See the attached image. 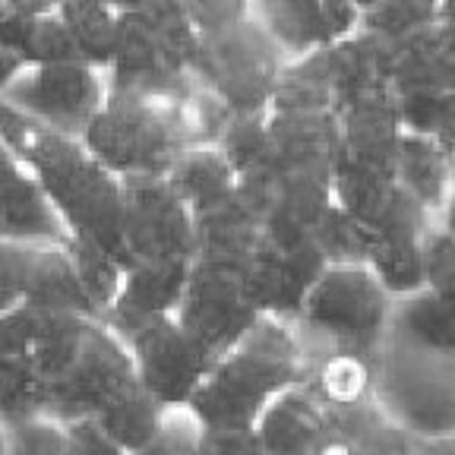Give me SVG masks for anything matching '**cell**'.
Wrapping results in <instances>:
<instances>
[{
	"label": "cell",
	"instance_id": "cell-8",
	"mask_svg": "<svg viewBox=\"0 0 455 455\" xmlns=\"http://www.w3.org/2000/svg\"><path fill=\"white\" fill-rule=\"evenodd\" d=\"M111 326L127 341L142 389L162 408L187 405L215 363V355H209L180 326L174 313L136 316V320L111 323Z\"/></svg>",
	"mask_w": 455,
	"mask_h": 455
},
{
	"label": "cell",
	"instance_id": "cell-36",
	"mask_svg": "<svg viewBox=\"0 0 455 455\" xmlns=\"http://www.w3.org/2000/svg\"><path fill=\"white\" fill-rule=\"evenodd\" d=\"M67 241H70V237H67ZM70 247H73V256H76V269H79V278H83L85 298L92 304L95 316L105 320L124 291L127 266H124L117 256L105 253L101 247H92V243L70 241Z\"/></svg>",
	"mask_w": 455,
	"mask_h": 455
},
{
	"label": "cell",
	"instance_id": "cell-3",
	"mask_svg": "<svg viewBox=\"0 0 455 455\" xmlns=\"http://www.w3.org/2000/svg\"><path fill=\"white\" fill-rule=\"evenodd\" d=\"M190 92H108L79 140L111 174L164 178L193 146Z\"/></svg>",
	"mask_w": 455,
	"mask_h": 455
},
{
	"label": "cell",
	"instance_id": "cell-44",
	"mask_svg": "<svg viewBox=\"0 0 455 455\" xmlns=\"http://www.w3.org/2000/svg\"><path fill=\"white\" fill-rule=\"evenodd\" d=\"M203 455H266L253 430H206Z\"/></svg>",
	"mask_w": 455,
	"mask_h": 455
},
{
	"label": "cell",
	"instance_id": "cell-51",
	"mask_svg": "<svg viewBox=\"0 0 455 455\" xmlns=\"http://www.w3.org/2000/svg\"><path fill=\"white\" fill-rule=\"evenodd\" d=\"M158 4H171V0H114V7L121 10H149V7H158Z\"/></svg>",
	"mask_w": 455,
	"mask_h": 455
},
{
	"label": "cell",
	"instance_id": "cell-11",
	"mask_svg": "<svg viewBox=\"0 0 455 455\" xmlns=\"http://www.w3.org/2000/svg\"><path fill=\"white\" fill-rule=\"evenodd\" d=\"M174 316L209 355L219 357L235 348L263 313L250 300L243 269L193 259Z\"/></svg>",
	"mask_w": 455,
	"mask_h": 455
},
{
	"label": "cell",
	"instance_id": "cell-18",
	"mask_svg": "<svg viewBox=\"0 0 455 455\" xmlns=\"http://www.w3.org/2000/svg\"><path fill=\"white\" fill-rule=\"evenodd\" d=\"M392 89L405 92H455V32L440 22L392 42Z\"/></svg>",
	"mask_w": 455,
	"mask_h": 455
},
{
	"label": "cell",
	"instance_id": "cell-39",
	"mask_svg": "<svg viewBox=\"0 0 455 455\" xmlns=\"http://www.w3.org/2000/svg\"><path fill=\"white\" fill-rule=\"evenodd\" d=\"M7 430V455H83L64 418L42 411L26 420L4 427Z\"/></svg>",
	"mask_w": 455,
	"mask_h": 455
},
{
	"label": "cell",
	"instance_id": "cell-29",
	"mask_svg": "<svg viewBox=\"0 0 455 455\" xmlns=\"http://www.w3.org/2000/svg\"><path fill=\"white\" fill-rule=\"evenodd\" d=\"M398 184L395 178H386L379 171H370L363 164L351 162L341 156L332 171V203L339 209L367 225L370 231H377L379 219L389 209L392 196H395Z\"/></svg>",
	"mask_w": 455,
	"mask_h": 455
},
{
	"label": "cell",
	"instance_id": "cell-2",
	"mask_svg": "<svg viewBox=\"0 0 455 455\" xmlns=\"http://www.w3.org/2000/svg\"><path fill=\"white\" fill-rule=\"evenodd\" d=\"M307 361L294 320L263 313L235 348L215 357L187 408L206 430H253L272 398L304 379Z\"/></svg>",
	"mask_w": 455,
	"mask_h": 455
},
{
	"label": "cell",
	"instance_id": "cell-52",
	"mask_svg": "<svg viewBox=\"0 0 455 455\" xmlns=\"http://www.w3.org/2000/svg\"><path fill=\"white\" fill-rule=\"evenodd\" d=\"M436 22L455 32V0H440V16H436Z\"/></svg>",
	"mask_w": 455,
	"mask_h": 455
},
{
	"label": "cell",
	"instance_id": "cell-22",
	"mask_svg": "<svg viewBox=\"0 0 455 455\" xmlns=\"http://www.w3.org/2000/svg\"><path fill=\"white\" fill-rule=\"evenodd\" d=\"M193 225H196V256L193 259L237 266V269L247 266L256 243L263 237V225H259L256 212L237 193L219 206L196 212Z\"/></svg>",
	"mask_w": 455,
	"mask_h": 455
},
{
	"label": "cell",
	"instance_id": "cell-17",
	"mask_svg": "<svg viewBox=\"0 0 455 455\" xmlns=\"http://www.w3.org/2000/svg\"><path fill=\"white\" fill-rule=\"evenodd\" d=\"M313 455H418V440L370 398L361 405L326 408Z\"/></svg>",
	"mask_w": 455,
	"mask_h": 455
},
{
	"label": "cell",
	"instance_id": "cell-7",
	"mask_svg": "<svg viewBox=\"0 0 455 455\" xmlns=\"http://www.w3.org/2000/svg\"><path fill=\"white\" fill-rule=\"evenodd\" d=\"M377 405L414 440L455 434V357L386 341L377 363Z\"/></svg>",
	"mask_w": 455,
	"mask_h": 455
},
{
	"label": "cell",
	"instance_id": "cell-27",
	"mask_svg": "<svg viewBox=\"0 0 455 455\" xmlns=\"http://www.w3.org/2000/svg\"><path fill=\"white\" fill-rule=\"evenodd\" d=\"M256 20L288 60L332 44L323 0H256Z\"/></svg>",
	"mask_w": 455,
	"mask_h": 455
},
{
	"label": "cell",
	"instance_id": "cell-43",
	"mask_svg": "<svg viewBox=\"0 0 455 455\" xmlns=\"http://www.w3.org/2000/svg\"><path fill=\"white\" fill-rule=\"evenodd\" d=\"M28 250L32 241H13L0 235V313L13 310L26 300Z\"/></svg>",
	"mask_w": 455,
	"mask_h": 455
},
{
	"label": "cell",
	"instance_id": "cell-48",
	"mask_svg": "<svg viewBox=\"0 0 455 455\" xmlns=\"http://www.w3.org/2000/svg\"><path fill=\"white\" fill-rule=\"evenodd\" d=\"M20 70H22V60H20V57H16L10 48H4V44H0V95L7 92V85L13 83L16 73H20Z\"/></svg>",
	"mask_w": 455,
	"mask_h": 455
},
{
	"label": "cell",
	"instance_id": "cell-45",
	"mask_svg": "<svg viewBox=\"0 0 455 455\" xmlns=\"http://www.w3.org/2000/svg\"><path fill=\"white\" fill-rule=\"evenodd\" d=\"M323 16H326L332 42L351 38L363 26V7L357 0H323Z\"/></svg>",
	"mask_w": 455,
	"mask_h": 455
},
{
	"label": "cell",
	"instance_id": "cell-26",
	"mask_svg": "<svg viewBox=\"0 0 455 455\" xmlns=\"http://www.w3.org/2000/svg\"><path fill=\"white\" fill-rule=\"evenodd\" d=\"M171 187L180 193L190 212L212 209L237 193V171L215 142H193L168 171Z\"/></svg>",
	"mask_w": 455,
	"mask_h": 455
},
{
	"label": "cell",
	"instance_id": "cell-47",
	"mask_svg": "<svg viewBox=\"0 0 455 455\" xmlns=\"http://www.w3.org/2000/svg\"><path fill=\"white\" fill-rule=\"evenodd\" d=\"M60 0H7L10 16H20V20H36V16H51L57 13Z\"/></svg>",
	"mask_w": 455,
	"mask_h": 455
},
{
	"label": "cell",
	"instance_id": "cell-46",
	"mask_svg": "<svg viewBox=\"0 0 455 455\" xmlns=\"http://www.w3.org/2000/svg\"><path fill=\"white\" fill-rule=\"evenodd\" d=\"M73 430V440L79 443V449H83V455H130L127 449L121 446L117 440H111V436L101 430L99 420L92 418H76V420H67Z\"/></svg>",
	"mask_w": 455,
	"mask_h": 455
},
{
	"label": "cell",
	"instance_id": "cell-30",
	"mask_svg": "<svg viewBox=\"0 0 455 455\" xmlns=\"http://www.w3.org/2000/svg\"><path fill=\"white\" fill-rule=\"evenodd\" d=\"M92 323V316H83V313L38 310L32 351H36V363L42 370V377L48 379V392L70 370V363L76 361Z\"/></svg>",
	"mask_w": 455,
	"mask_h": 455
},
{
	"label": "cell",
	"instance_id": "cell-13",
	"mask_svg": "<svg viewBox=\"0 0 455 455\" xmlns=\"http://www.w3.org/2000/svg\"><path fill=\"white\" fill-rule=\"evenodd\" d=\"M326 266V256L313 237L282 247L263 235L253 256L243 266V282H247L250 300L256 304V310L294 320L310 284L323 275Z\"/></svg>",
	"mask_w": 455,
	"mask_h": 455
},
{
	"label": "cell",
	"instance_id": "cell-32",
	"mask_svg": "<svg viewBox=\"0 0 455 455\" xmlns=\"http://www.w3.org/2000/svg\"><path fill=\"white\" fill-rule=\"evenodd\" d=\"M42 411H48V379L36 351H0V424L10 427Z\"/></svg>",
	"mask_w": 455,
	"mask_h": 455
},
{
	"label": "cell",
	"instance_id": "cell-38",
	"mask_svg": "<svg viewBox=\"0 0 455 455\" xmlns=\"http://www.w3.org/2000/svg\"><path fill=\"white\" fill-rule=\"evenodd\" d=\"M436 16H440V0H373L363 10L361 28L392 44L434 26Z\"/></svg>",
	"mask_w": 455,
	"mask_h": 455
},
{
	"label": "cell",
	"instance_id": "cell-35",
	"mask_svg": "<svg viewBox=\"0 0 455 455\" xmlns=\"http://www.w3.org/2000/svg\"><path fill=\"white\" fill-rule=\"evenodd\" d=\"M310 237L316 241V247L323 250L329 266H357L367 263L370 247L377 241V235L367 225H361L357 219H351L345 209L332 206L323 212V219L313 225Z\"/></svg>",
	"mask_w": 455,
	"mask_h": 455
},
{
	"label": "cell",
	"instance_id": "cell-19",
	"mask_svg": "<svg viewBox=\"0 0 455 455\" xmlns=\"http://www.w3.org/2000/svg\"><path fill=\"white\" fill-rule=\"evenodd\" d=\"M22 304L36 310H60V313H83L99 320L85 298L83 278L76 269L70 241H32L28 250V278H26V300Z\"/></svg>",
	"mask_w": 455,
	"mask_h": 455
},
{
	"label": "cell",
	"instance_id": "cell-21",
	"mask_svg": "<svg viewBox=\"0 0 455 455\" xmlns=\"http://www.w3.org/2000/svg\"><path fill=\"white\" fill-rule=\"evenodd\" d=\"M395 184L418 199L427 212L440 221L443 209H446L449 196L455 187V171L452 156L443 142L424 133H402L395 156Z\"/></svg>",
	"mask_w": 455,
	"mask_h": 455
},
{
	"label": "cell",
	"instance_id": "cell-4",
	"mask_svg": "<svg viewBox=\"0 0 455 455\" xmlns=\"http://www.w3.org/2000/svg\"><path fill=\"white\" fill-rule=\"evenodd\" d=\"M392 298L379 278L357 266H326L310 284L294 326L307 351H355L379 361L389 335Z\"/></svg>",
	"mask_w": 455,
	"mask_h": 455
},
{
	"label": "cell",
	"instance_id": "cell-34",
	"mask_svg": "<svg viewBox=\"0 0 455 455\" xmlns=\"http://www.w3.org/2000/svg\"><path fill=\"white\" fill-rule=\"evenodd\" d=\"M215 146L225 152L228 162L235 164L237 178H241V174H256V171L275 168L266 111L263 114H235V117L228 121V127L221 130L219 140H215Z\"/></svg>",
	"mask_w": 455,
	"mask_h": 455
},
{
	"label": "cell",
	"instance_id": "cell-5",
	"mask_svg": "<svg viewBox=\"0 0 455 455\" xmlns=\"http://www.w3.org/2000/svg\"><path fill=\"white\" fill-rule=\"evenodd\" d=\"M199 42L203 36L187 20L180 0L124 10L105 70L108 92H187Z\"/></svg>",
	"mask_w": 455,
	"mask_h": 455
},
{
	"label": "cell",
	"instance_id": "cell-20",
	"mask_svg": "<svg viewBox=\"0 0 455 455\" xmlns=\"http://www.w3.org/2000/svg\"><path fill=\"white\" fill-rule=\"evenodd\" d=\"M323 414L326 408L316 402V395L304 383H294L266 405L253 424V434L266 455H313Z\"/></svg>",
	"mask_w": 455,
	"mask_h": 455
},
{
	"label": "cell",
	"instance_id": "cell-31",
	"mask_svg": "<svg viewBox=\"0 0 455 455\" xmlns=\"http://www.w3.org/2000/svg\"><path fill=\"white\" fill-rule=\"evenodd\" d=\"M57 16L73 32V42L85 64L108 70L114 38H117V22H121V10L114 7V0H60Z\"/></svg>",
	"mask_w": 455,
	"mask_h": 455
},
{
	"label": "cell",
	"instance_id": "cell-28",
	"mask_svg": "<svg viewBox=\"0 0 455 455\" xmlns=\"http://www.w3.org/2000/svg\"><path fill=\"white\" fill-rule=\"evenodd\" d=\"M0 44L13 51L22 60V67L83 60L76 42H73V32L57 13L36 16V20L7 16V20L0 22Z\"/></svg>",
	"mask_w": 455,
	"mask_h": 455
},
{
	"label": "cell",
	"instance_id": "cell-41",
	"mask_svg": "<svg viewBox=\"0 0 455 455\" xmlns=\"http://www.w3.org/2000/svg\"><path fill=\"white\" fill-rule=\"evenodd\" d=\"M424 282L455 313V235L434 228L424 241Z\"/></svg>",
	"mask_w": 455,
	"mask_h": 455
},
{
	"label": "cell",
	"instance_id": "cell-10",
	"mask_svg": "<svg viewBox=\"0 0 455 455\" xmlns=\"http://www.w3.org/2000/svg\"><path fill=\"white\" fill-rule=\"evenodd\" d=\"M196 256V225L180 193L164 178L124 180V259L136 263H190Z\"/></svg>",
	"mask_w": 455,
	"mask_h": 455
},
{
	"label": "cell",
	"instance_id": "cell-42",
	"mask_svg": "<svg viewBox=\"0 0 455 455\" xmlns=\"http://www.w3.org/2000/svg\"><path fill=\"white\" fill-rule=\"evenodd\" d=\"M199 36H219L256 16V0H180Z\"/></svg>",
	"mask_w": 455,
	"mask_h": 455
},
{
	"label": "cell",
	"instance_id": "cell-16",
	"mask_svg": "<svg viewBox=\"0 0 455 455\" xmlns=\"http://www.w3.org/2000/svg\"><path fill=\"white\" fill-rule=\"evenodd\" d=\"M0 235L13 241H64L67 231L28 164L0 136Z\"/></svg>",
	"mask_w": 455,
	"mask_h": 455
},
{
	"label": "cell",
	"instance_id": "cell-50",
	"mask_svg": "<svg viewBox=\"0 0 455 455\" xmlns=\"http://www.w3.org/2000/svg\"><path fill=\"white\" fill-rule=\"evenodd\" d=\"M436 228H443V231H449V235H455V187H452V196H449L446 209H443L440 221H436Z\"/></svg>",
	"mask_w": 455,
	"mask_h": 455
},
{
	"label": "cell",
	"instance_id": "cell-23",
	"mask_svg": "<svg viewBox=\"0 0 455 455\" xmlns=\"http://www.w3.org/2000/svg\"><path fill=\"white\" fill-rule=\"evenodd\" d=\"M377 363L355 351H313L300 383L323 408H348L377 398Z\"/></svg>",
	"mask_w": 455,
	"mask_h": 455
},
{
	"label": "cell",
	"instance_id": "cell-33",
	"mask_svg": "<svg viewBox=\"0 0 455 455\" xmlns=\"http://www.w3.org/2000/svg\"><path fill=\"white\" fill-rule=\"evenodd\" d=\"M424 241L427 237L377 235L367 256V269L379 278L392 300L427 288L424 282Z\"/></svg>",
	"mask_w": 455,
	"mask_h": 455
},
{
	"label": "cell",
	"instance_id": "cell-40",
	"mask_svg": "<svg viewBox=\"0 0 455 455\" xmlns=\"http://www.w3.org/2000/svg\"><path fill=\"white\" fill-rule=\"evenodd\" d=\"M203 436H206V427L199 424L187 405L164 408L158 434L133 455H203Z\"/></svg>",
	"mask_w": 455,
	"mask_h": 455
},
{
	"label": "cell",
	"instance_id": "cell-37",
	"mask_svg": "<svg viewBox=\"0 0 455 455\" xmlns=\"http://www.w3.org/2000/svg\"><path fill=\"white\" fill-rule=\"evenodd\" d=\"M162 418H164V408L158 405L146 389H136L133 395L124 398L121 405H114L111 411H105L95 420H99L101 430H105L111 440H117L133 455L136 449H142L158 434Z\"/></svg>",
	"mask_w": 455,
	"mask_h": 455
},
{
	"label": "cell",
	"instance_id": "cell-24",
	"mask_svg": "<svg viewBox=\"0 0 455 455\" xmlns=\"http://www.w3.org/2000/svg\"><path fill=\"white\" fill-rule=\"evenodd\" d=\"M386 341H395V345L414 351L455 357V313L434 291L420 288L408 298L392 300Z\"/></svg>",
	"mask_w": 455,
	"mask_h": 455
},
{
	"label": "cell",
	"instance_id": "cell-49",
	"mask_svg": "<svg viewBox=\"0 0 455 455\" xmlns=\"http://www.w3.org/2000/svg\"><path fill=\"white\" fill-rule=\"evenodd\" d=\"M418 455H455V434L436 436V440H420Z\"/></svg>",
	"mask_w": 455,
	"mask_h": 455
},
{
	"label": "cell",
	"instance_id": "cell-55",
	"mask_svg": "<svg viewBox=\"0 0 455 455\" xmlns=\"http://www.w3.org/2000/svg\"><path fill=\"white\" fill-rule=\"evenodd\" d=\"M357 4H361V7H363V10H367V7H370V4H373V0H357Z\"/></svg>",
	"mask_w": 455,
	"mask_h": 455
},
{
	"label": "cell",
	"instance_id": "cell-12",
	"mask_svg": "<svg viewBox=\"0 0 455 455\" xmlns=\"http://www.w3.org/2000/svg\"><path fill=\"white\" fill-rule=\"evenodd\" d=\"M38 124L79 136L108 99L105 70L85 60L22 67L16 79L0 95Z\"/></svg>",
	"mask_w": 455,
	"mask_h": 455
},
{
	"label": "cell",
	"instance_id": "cell-53",
	"mask_svg": "<svg viewBox=\"0 0 455 455\" xmlns=\"http://www.w3.org/2000/svg\"><path fill=\"white\" fill-rule=\"evenodd\" d=\"M0 455H7V430L0 424Z\"/></svg>",
	"mask_w": 455,
	"mask_h": 455
},
{
	"label": "cell",
	"instance_id": "cell-6",
	"mask_svg": "<svg viewBox=\"0 0 455 455\" xmlns=\"http://www.w3.org/2000/svg\"><path fill=\"white\" fill-rule=\"evenodd\" d=\"M284 67L288 57L253 16L199 42L193 85L219 99L228 111L263 114L269 111Z\"/></svg>",
	"mask_w": 455,
	"mask_h": 455
},
{
	"label": "cell",
	"instance_id": "cell-14",
	"mask_svg": "<svg viewBox=\"0 0 455 455\" xmlns=\"http://www.w3.org/2000/svg\"><path fill=\"white\" fill-rule=\"evenodd\" d=\"M272 158L278 171L332 174L341 158L339 111L323 108H269L266 111Z\"/></svg>",
	"mask_w": 455,
	"mask_h": 455
},
{
	"label": "cell",
	"instance_id": "cell-25",
	"mask_svg": "<svg viewBox=\"0 0 455 455\" xmlns=\"http://www.w3.org/2000/svg\"><path fill=\"white\" fill-rule=\"evenodd\" d=\"M190 263H136L127 266L124 275V291L108 313V323L136 320V316H158V313H174L184 298Z\"/></svg>",
	"mask_w": 455,
	"mask_h": 455
},
{
	"label": "cell",
	"instance_id": "cell-15",
	"mask_svg": "<svg viewBox=\"0 0 455 455\" xmlns=\"http://www.w3.org/2000/svg\"><path fill=\"white\" fill-rule=\"evenodd\" d=\"M341 121V156L379 171L386 178H395V156L402 142V117H398V95L377 92L363 95L339 111Z\"/></svg>",
	"mask_w": 455,
	"mask_h": 455
},
{
	"label": "cell",
	"instance_id": "cell-54",
	"mask_svg": "<svg viewBox=\"0 0 455 455\" xmlns=\"http://www.w3.org/2000/svg\"><path fill=\"white\" fill-rule=\"evenodd\" d=\"M7 16H10V10H7V0H0V22L7 20Z\"/></svg>",
	"mask_w": 455,
	"mask_h": 455
},
{
	"label": "cell",
	"instance_id": "cell-1",
	"mask_svg": "<svg viewBox=\"0 0 455 455\" xmlns=\"http://www.w3.org/2000/svg\"><path fill=\"white\" fill-rule=\"evenodd\" d=\"M0 136L28 164L70 241L117 256L124 266V180L105 168L83 140L44 127L0 99Z\"/></svg>",
	"mask_w": 455,
	"mask_h": 455
},
{
	"label": "cell",
	"instance_id": "cell-9",
	"mask_svg": "<svg viewBox=\"0 0 455 455\" xmlns=\"http://www.w3.org/2000/svg\"><path fill=\"white\" fill-rule=\"evenodd\" d=\"M142 389L127 341L111 323L95 320L76 361L48 392V414L64 420L101 418Z\"/></svg>",
	"mask_w": 455,
	"mask_h": 455
}]
</instances>
